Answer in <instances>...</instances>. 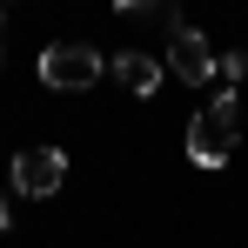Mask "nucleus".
Here are the masks:
<instances>
[{
  "label": "nucleus",
  "mask_w": 248,
  "mask_h": 248,
  "mask_svg": "<svg viewBox=\"0 0 248 248\" xmlns=\"http://www.w3.org/2000/svg\"><path fill=\"white\" fill-rule=\"evenodd\" d=\"M235 141H242V101H235V87H221L215 101L195 108L181 148H188V161H195V168H228V161H235Z\"/></svg>",
  "instance_id": "obj_1"
},
{
  "label": "nucleus",
  "mask_w": 248,
  "mask_h": 248,
  "mask_svg": "<svg viewBox=\"0 0 248 248\" xmlns=\"http://www.w3.org/2000/svg\"><path fill=\"white\" fill-rule=\"evenodd\" d=\"M101 74H108V54L87 47V41H54L41 54V81L54 87V94H81V87H94Z\"/></svg>",
  "instance_id": "obj_2"
},
{
  "label": "nucleus",
  "mask_w": 248,
  "mask_h": 248,
  "mask_svg": "<svg viewBox=\"0 0 248 248\" xmlns=\"http://www.w3.org/2000/svg\"><path fill=\"white\" fill-rule=\"evenodd\" d=\"M7 181H14V195L47 202V195H61V181H67V155H61V148H20L14 168H7Z\"/></svg>",
  "instance_id": "obj_3"
},
{
  "label": "nucleus",
  "mask_w": 248,
  "mask_h": 248,
  "mask_svg": "<svg viewBox=\"0 0 248 248\" xmlns=\"http://www.w3.org/2000/svg\"><path fill=\"white\" fill-rule=\"evenodd\" d=\"M108 74H114L127 94L148 101V94L168 81V61H161V54H148V47H121V54H108Z\"/></svg>",
  "instance_id": "obj_4"
},
{
  "label": "nucleus",
  "mask_w": 248,
  "mask_h": 248,
  "mask_svg": "<svg viewBox=\"0 0 248 248\" xmlns=\"http://www.w3.org/2000/svg\"><path fill=\"white\" fill-rule=\"evenodd\" d=\"M168 67L181 74V87H208L215 81V47L195 27H181V34H168Z\"/></svg>",
  "instance_id": "obj_5"
},
{
  "label": "nucleus",
  "mask_w": 248,
  "mask_h": 248,
  "mask_svg": "<svg viewBox=\"0 0 248 248\" xmlns=\"http://www.w3.org/2000/svg\"><path fill=\"white\" fill-rule=\"evenodd\" d=\"M242 74H248V54H242V47H235V54H215V81H228V87H235Z\"/></svg>",
  "instance_id": "obj_6"
},
{
  "label": "nucleus",
  "mask_w": 248,
  "mask_h": 248,
  "mask_svg": "<svg viewBox=\"0 0 248 248\" xmlns=\"http://www.w3.org/2000/svg\"><path fill=\"white\" fill-rule=\"evenodd\" d=\"M14 228V195H0V235Z\"/></svg>",
  "instance_id": "obj_7"
},
{
  "label": "nucleus",
  "mask_w": 248,
  "mask_h": 248,
  "mask_svg": "<svg viewBox=\"0 0 248 248\" xmlns=\"http://www.w3.org/2000/svg\"><path fill=\"white\" fill-rule=\"evenodd\" d=\"M0 34H7V14H0Z\"/></svg>",
  "instance_id": "obj_8"
}]
</instances>
